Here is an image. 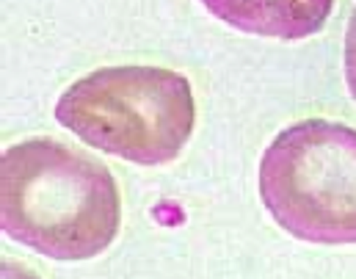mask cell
Instances as JSON below:
<instances>
[{
    "label": "cell",
    "mask_w": 356,
    "mask_h": 279,
    "mask_svg": "<svg viewBox=\"0 0 356 279\" xmlns=\"http://www.w3.org/2000/svg\"><path fill=\"white\" fill-rule=\"evenodd\" d=\"M260 196L298 241L356 244V130L301 119L276 133L260 161Z\"/></svg>",
    "instance_id": "cell-3"
},
{
    "label": "cell",
    "mask_w": 356,
    "mask_h": 279,
    "mask_svg": "<svg viewBox=\"0 0 356 279\" xmlns=\"http://www.w3.org/2000/svg\"><path fill=\"white\" fill-rule=\"evenodd\" d=\"M216 19L252 33L282 42H296L318 33L334 0H199Z\"/></svg>",
    "instance_id": "cell-4"
},
{
    "label": "cell",
    "mask_w": 356,
    "mask_h": 279,
    "mask_svg": "<svg viewBox=\"0 0 356 279\" xmlns=\"http://www.w3.org/2000/svg\"><path fill=\"white\" fill-rule=\"evenodd\" d=\"M119 224L122 196L105 164L44 136L3 152L0 227L11 241L53 260H89Z\"/></svg>",
    "instance_id": "cell-1"
},
{
    "label": "cell",
    "mask_w": 356,
    "mask_h": 279,
    "mask_svg": "<svg viewBox=\"0 0 356 279\" xmlns=\"http://www.w3.org/2000/svg\"><path fill=\"white\" fill-rule=\"evenodd\" d=\"M346 83L356 99V11L348 19V31H346Z\"/></svg>",
    "instance_id": "cell-5"
},
{
    "label": "cell",
    "mask_w": 356,
    "mask_h": 279,
    "mask_svg": "<svg viewBox=\"0 0 356 279\" xmlns=\"http://www.w3.org/2000/svg\"><path fill=\"white\" fill-rule=\"evenodd\" d=\"M56 119L89 147L138 166L172 164L196 122L191 81L163 67H102L67 86Z\"/></svg>",
    "instance_id": "cell-2"
}]
</instances>
